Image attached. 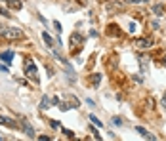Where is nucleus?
Here are the masks:
<instances>
[{"mask_svg":"<svg viewBox=\"0 0 166 141\" xmlns=\"http://www.w3.org/2000/svg\"><path fill=\"white\" fill-rule=\"evenodd\" d=\"M0 36L6 40H21L25 36V32L17 29V27H10V25H0Z\"/></svg>","mask_w":166,"mask_h":141,"instance_id":"1","label":"nucleus"},{"mask_svg":"<svg viewBox=\"0 0 166 141\" xmlns=\"http://www.w3.org/2000/svg\"><path fill=\"white\" fill-rule=\"evenodd\" d=\"M25 74H27V78H31L32 82H38L36 65H34V61H32L31 57H27V59H25Z\"/></svg>","mask_w":166,"mask_h":141,"instance_id":"2","label":"nucleus"},{"mask_svg":"<svg viewBox=\"0 0 166 141\" xmlns=\"http://www.w3.org/2000/svg\"><path fill=\"white\" fill-rule=\"evenodd\" d=\"M17 122H19V128L23 130V132H25L27 134V137H36V135H34V128H32L31 124H29V122H27V118H23V116H19V118H17Z\"/></svg>","mask_w":166,"mask_h":141,"instance_id":"3","label":"nucleus"},{"mask_svg":"<svg viewBox=\"0 0 166 141\" xmlns=\"http://www.w3.org/2000/svg\"><path fill=\"white\" fill-rule=\"evenodd\" d=\"M82 42H84V36L82 34H80V32H73V34H71V50L75 51V48H80V46H82Z\"/></svg>","mask_w":166,"mask_h":141,"instance_id":"4","label":"nucleus"},{"mask_svg":"<svg viewBox=\"0 0 166 141\" xmlns=\"http://www.w3.org/2000/svg\"><path fill=\"white\" fill-rule=\"evenodd\" d=\"M153 44L155 42L151 38H138L136 40V48H138V50H151Z\"/></svg>","mask_w":166,"mask_h":141,"instance_id":"5","label":"nucleus"},{"mask_svg":"<svg viewBox=\"0 0 166 141\" xmlns=\"http://www.w3.org/2000/svg\"><path fill=\"white\" fill-rule=\"evenodd\" d=\"M0 124L6 128H17L19 126V122H15L13 118H8V116H0Z\"/></svg>","mask_w":166,"mask_h":141,"instance_id":"6","label":"nucleus"},{"mask_svg":"<svg viewBox=\"0 0 166 141\" xmlns=\"http://www.w3.org/2000/svg\"><path fill=\"white\" fill-rule=\"evenodd\" d=\"M120 8H122V2H107L105 4L107 13H116V10H120Z\"/></svg>","mask_w":166,"mask_h":141,"instance_id":"7","label":"nucleus"},{"mask_svg":"<svg viewBox=\"0 0 166 141\" xmlns=\"http://www.w3.org/2000/svg\"><path fill=\"white\" fill-rule=\"evenodd\" d=\"M0 61H4L6 65H10V63L13 61V51H12V50L2 51V53H0Z\"/></svg>","mask_w":166,"mask_h":141,"instance_id":"8","label":"nucleus"},{"mask_svg":"<svg viewBox=\"0 0 166 141\" xmlns=\"http://www.w3.org/2000/svg\"><path fill=\"white\" fill-rule=\"evenodd\" d=\"M42 40H44V44L48 46V48H54V44H56V40L52 38V36H50V34H48L46 31L42 32Z\"/></svg>","mask_w":166,"mask_h":141,"instance_id":"9","label":"nucleus"},{"mask_svg":"<svg viewBox=\"0 0 166 141\" xmlns=\"http://www.w3.org/2000/svg\"><path fill=\"white\" fill-rule=\"evenodd\" d=\"M2 2H8V6L13 8V10H21L23 8V2L21 0H2Z\"/></svg>","mask_w":166,"mask_h":141,"instance_id":"10","label":"nucleus"},{"mask_svg":"<svg viewBox=\"0 0 166 141\" xmlns=\"http://www.w3.org/2000/svg\"><path fill=\"white\" fill-rule=\"evenodd\" d=\"M136 132H138V134H141L143 137H145V139H155V135H151L145 128H141V126H136Z\"/></svg>","mask_w":166,"mask_h":141,"instance_id":"11","label":"nucleus"},{"mask_svg":"<svg viewBox=\"0 0 166 141\" xmlns=\"http://www.w3.org/2000/svg\"><path fill=\"white\" fill-rule=\"evenodd\" d=\"M151 12H153L155 15H157V17H160V15L164 13V8H162V4H157V6H153V8H151Z\"/></svg>","mask_w":166,"mask_h":141,"instance_id":"12","label":"nucleus"},{"mask_svg":"<svg viewBox=\"0 0 166 141\" xmlns=\"http://www.w3.org/2000/svg\"><path fill=\"white\" fill-rule=\"evenodd\" d=\"M140 63H141V70L145 72V70L149 69V61H147V57H145V55H141V57H140Z\"/></svg>","mask_w":166,"mask_h":141,"instance_id":"13","label":"nucleus"},{"mask_svg":"<svg viewBox=\"0 0 166 141\" xmlns=\"http://www.w3.org/2000/svg\"><path fill=\"white\" fill-rule=\"evenodd\" d=\"M90 122H92L94 126H97V128H101V126H103V124H101V120H99V118H97L96 115H90Z\"/></svg>","mask_w":166,"mask_h":141,"instance_id":"14","label":"nucleus"},{"mask_svg":"<svg viewBox=\"0 0 166 141\" xmlns=\"http://www.w3.org/2000/svg\"><path fill=\"white\" fill-rule=\"evenodd\" d=\"M52 103H50V99H48V97H42V99H40V109H48V107H50Z\"/></svg>","mask_w":166,"mask_h":141,"instance_id":"15","label":"nucleus"},{"mask_svg":"<svg viewBox=\"0 0 166 141\" xmlns=\"http://www.w3.org/2000/svg\"><path fill=\"white\" fill-rule=\"evenodd\" d=\"M92 82H94V88H97V86H99V82H101V74H99V72H96V74H94V78H92Z\"/></svg>","mask_w":166,"mask_h":141,"instance_id":"16","label":"nucleus"},{"mask_svg":"<svg viewBox=\"0 0 166 141\" xmlns=\"http://www.w3.org/2000/svg\"><path fill=\"white\" fill-rule=\"evenodd\" d=\"M90 132L94 134V137H96V139H101V135L97 134V126H94V128H90Z\"/></svg>","mask_w":166,"mask_h":141,"instance_id":"17","label":"nucleus"},{"mask_svg":"<svg viewBox=\"0 0 166 141\" xmlns=\"http://www.w3.org/2000/svg\"><path fill=\"white\" fill-rule=\"evenodd\" d=\"M54 29H56L58 32H61V29H63V27H61V23H59V21H54Z\"/></svg>","mask_w":166,"mask_h":141,"instance_id":"18","label":"nucleus"},{"mask_svg":"<svg viewBox=\"0 0 166 141\" xmlns=\"http://www.w3.org/2000/svg\"><path fill=\"white\" fill-rule=\"evenodd\" d=\"M0 13H2V15H4V17H10V12H8L6 8H0Z\"/></svg>","mask_w":166,"mask_h":141,"instance_id":"19","label":"nucleus"},{"mask_svg":"<svg viewBox=\"0 0 166 141\" xmlns=\"http://www.w3.org/2000/svg\"><path fill=\"white\" fill-rule=\"evenodd\" d=\"M128 27H130V29H128V31H130V32H134L136 29H138V23H130V25H128Z\"/></svg>","mask_w":166,"mask_h":141,"instance_id":"20","label":"nucleus"},{"mask_svg":"<svg viewBox=\"0 0 166 141\" xmlns=\"http://www.w3.org/2000/svg\"><path fill=\"white\" fill-rule=\"evenodd\" d=\"M63 134L67 135V137H75V134H73V132H71V130H63Z\"/></svg>","mask_w":166,"mask_h":141,"instance_id":"21","label":"nucleus"},{"mask_svg":"<svg viewBox=\"0 0 166 141\" xmlns=\"http://www.w3.org/2000/svg\"><path fill=\"white\" fill-rule=\"evenodd\" d=\"M50 124H52V128H61V124H59V122H56V120H52Z\"/></svg>","mask_w":166,"mask_h":141,"instance_id":"22","label":"nucleus"},{"mask_svg":"<svg viewBox=\"0 0 166 141\" xmlns=\"http://www.w3.org/2000/svg\"><path fill=\"white\" fill-rule=\"evenodd\" d=\"M86 103H88L90 107H96V101H94V99H90V97H88V99H86Z\"/></svg>","mask_w":166,"mask_h":141,"instance_id":"23","label":"nucleus"},{"mask_svg":"<svg viewBox=\"0 0 166 141\" xmlns=\"http://www.w3.org/2000/svg\"><path fill=\"white\" fill-rule=\"evenodd\" d=\"M151 27H153L155 31H157V29H160V25H159V21H153V23H151Z\"/></svg>","mask_w":166,"mask_h":141,"instance_id":"24","label":"nucleus"},{"mask_svg":"<svg viewBox=\"0 0 166 141\" xmlns=\"http://www.w3.org/2000/svg\"><path fill=\"white\" fill-rule=\"evenodd\" d=\"M113 124H116V126H122V120H120V118H113Z\"/></svg>","mask_w":166,"mask_h":141,"instance_id":"25","label":"nucleus"},{"mask_svg":"<svg viewBox=\"0 0 166 141\" xmlns=\"http://www.w3.org/2000/svg\"><path fill=\"white\" fill-rule=\"evenodd\" d=\"M126 2H130V4H140V2H143V0H126Z\"/></svg>","mask_w":166,"mask_h":141,"instance_id":"26","label":"nucleus"},{"mask_svg":"<svg viewBox=\"0 0 166 141\" xmlns=\"http://www.w3.org/2000/svg\"><path fill=\"white\" fill-rule=\"evenodd\" d=\"M0 70H2V72H8V67L6 65H0Z\"/></svg>","mask_w":166,"mask_h":141,"instance_id":"27","label":"nucleus"},{"mask_svg":"<svg viewBox=\"0 0 166 141\" xmlns=\"http://www.w3.org/2000/svg\"><path fill=\"white\" fill-rule=\"evenodd\" d=\"M164 67H166V59H164Z\"/></svg>","mask_w":166,"mask_h":141,"instance_id":"28","label":"nucleus"},{"mask_svg":"<svg viewBox=\"0 0 166 141\" xmlns=\"http://www.w3.org/2000/svg\"><path fill=\"white\" fill-rule=\"evenodd\" d=\"M0 139H2V135H0Z\"/></svg>","mask_w":166,"mask_h":141,"instance_id":"29","label":"nucleus"}]
</instances>
